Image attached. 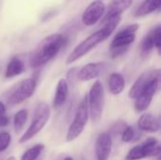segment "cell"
<instances>
[{"label":"cell","instance_id":"484cf974","mask_svg":"<svg viewBox=\"0 0 161 160\" xmlns=\"http://www.w3.org/2000/svg\"><path fill=\"white\" fill-rule=\"evenodd\" d=\"M127 126L126 123L124 122V121H119V122H116L110 128V133H108L109 135L112 134V135H119V134H122V132L125 130V128Z\"/></svg>","mask_w":161,"mask_h":160},{"label":"cell","instance_id":"3957f363","mask_svg":"<svg viewBox=\"0 0 161 160\" xmlns=\"http://www.w3.org/2000/svg\"><path fill=\"white\" fill-rule=\"evenodd\" d=\"M139 29L138 24L129 25L121 29L113 38L110 43V56L112 58H117L124 55L130 44H132L136 39V32Z\"/></svg>","mask_w":161,"mask_h":160},{"label":"cell","instance_id":"ac0fdd59","mask_svg":"<svg viewBox=\"0 0 161 160\" xmlns=\"http://www.w3.org/2000/svg\"><path fill=\"white\" fill-rule=\"evenodd\" d=\"M24 72H25L24 62L18 58H13L7 66L5 76L6 78H12L23 74Z\"/></svg>","mask_w":161,"mask_h":160},{"label":"cell","instance_id":"44dd1931","mask_svg":"<svg viewBox=\"0 0 161 160\" xmlns=\"http://www.w3.org/2000/svg\"><path fill=\"white\" fill-rule=\"evenodd\" d=\"M28 117V111L26 109H21L13 117V126L16 133H19L25 126Z\"/></svg>","mask_w":161,"mask_h":160},{"label":"cell","instance_id":"7a4b0ae2","mask_svg":"<svg viewBox=\"0 0 161 160\" xmlns=\"http://www.w3.org/2000/svg\"><path fill=\"white\" fill-rule=\"evenodd\" d=\"M120 22H121V16L110 19L109 21L106 22L104 27L91 34L89 37H87L84 41H82L79 44H77L74 48V50L70 53V55L66 59V64H71L76 61L77 59L87 55L96 45L106 41L113 33V31L116 29Z\"/></svg>","mask_w":161,"mask_h":160},{"label":"cell","instance_id":"5b68a950","mask_svg":"<svg viewBox=\"0 0 161 160\" xmlns=\"http://www.w3.org/2000/svg\"><path fill=\"white\" fill-rule=\"evenodd\" d=\"M90 114H89V105H88V97L85 96L80 104L78 105L75 118L72 122V124L69 126V129L66 134V141L68 142L74 141L76 140L83 132L88 120H89Z\"/></svg>","mask_w":161,"mask_h":160},{"label":"cell","instance_id":"30bf717a","mask_svg":"<svg viewBox=\"0 0 161 160\" xmlns=\"http://www.w3.org/2000/svg\"><path fill=\"white\" fill-rule=\"evenodd\" d=\"M158 74H161L160 69H155V70H150V71L143 72L137 78L135 83L131 87V89H130V91L128 92L129 98L135 100L142 92L143 89L145 88V86L147 85L149 80L152 79L153 77H155L156 75H158Z\"/></svg>","mask_w":161,"mask_h":160},{"label":"cell","instance_id":"52a82bcc","mask_svg":"<svg viewBox=\"0 0 161 160\" xmlns=\"http://www.w3.org/2000/svg\"><path fill=\"white\" fill-rule=\"evenodd\" d=\"M37 87V81L35 78H26L23 80L11 92L9 97L8 98V103L10 106H15L23 103L24 101L30 98Z\"/></svg>","mask_w":161,"mask_h":160},{"label":"cell","instance_id":"7c38bea8","mask_svg":"<svg viewBox=\"0 0 161 160\" xmlns=\"http://www.w3.org/2000/svg\"><path fill=\"white\" fill-rule=\"evenodd\" d=\"M132 3L133 0H112L108 5L107 11H105L106 13L103 22L106 23L110 19L121 16L123 12H125L127 8H129Z\"/></svg>","mask_w":161,"mask_h":160},{"label":"cell","instance_id":"4dcf8cb0","mask_svg":"<svg viewBox=\"0 0 161 160\" xmlns=\"http://www.w3.org/2000/svg\"><path fill=\"white\" fill-rule=\"evenodd\" d=\"M63 160H74V159H73L71 157H65V158H64Z\"/></svg>","mask_w":161,"mask_h":160},{"label":"cell","instance_id":"cb8c5ba5","mask_svg":"<svg viewBox=\"0 0 161 160\" xmlns=\"http://www.w3.org/2000/svg\"><path fill=\"white\" fill-rule=\"evenodd\" d=\"M144 157L145 154L142 145H136L127 153L125 160H141Z\"/></svg>","mask_w":161,"mask_h":160},{"label":"cell","instance_id":"8992f818","mask_svg":"<svg viewBox=\"0 0 161 160\" xmlns=\"http://www.w3.org/2000/svg\"><path fill=\"white\" fill-rule=\"evenodd\" d=\"M88 105H89V114L93 122H98L103 113L105 106V90L103 83L100 80H96L91 87Z\"/></svg>","mask_w":161,"mask_h":160},{"label":"cell","instance_id":"603a6c76","mask_svg":"<svg viewBox=\"0 0 161 160\" xmlns=\"http://www.w3.org/2000/svg\"><path fill=\"white\" fill-rule=\"evenodd\" d=\"M44 149V145L40 143V144H36L33 147L29 148L28 150H26L23 156L21 157L20 160H36L42 154V152Z\"/></svg>","mask_w":161,"mask_h":160},{"label":"cell","instance_id":"6da1fadb","mask_svg":"<svg viewBox=\"0 0 161 160\" xmlns=\"http://www.w3.org/2000/svg\"><path fill=\"white\" fill-rule=\"evenodd\" d=\"M66 43V38L62 34H51L42 39L29 57V65L33 69L40 68L53 59Z\"/></svg>","mask_w":161,"mask_h":160},{"label":"cell","instance_id":"ba28073f","mask_svg":"<svg viewBox=\"0 0 161 160\" xmlns=\"http://www.w3.org/2000/svg\"><path fill=\"white\" fill-rule=\"evenodd\" d=\"M106 11L105 4L100 0L92 2L82 14V22L87 26L94 25Z\"/></svg>","mask_w":161,"mask_h":160},{"label":"cell","instance_id":"9c48e42d","mask_svg":"<svg viewBox=\"0 0 161 160\" xmlns=\"http://www.w3.org/2000/svg\"><path fill=\"white\" fill-rule=\"evenodd\" d=\"M106 62H92L83 66L77 73L76 79L82 82L91 81L99 77L106 70Z\"/></svg>","mask_w":161,"mask_h":160},{"label":"cell","instance_id":"277c9868","mask_svg":"<svg viewBox=\"0 0 161 160\" xmlns=\"http://www.w3.org/2000/svg\"><path fill=\"white\" fill-rule=\"evenodd\" d=\"M50 118V108L45 103H40L33 114L32 122L29 125V127L26 129V131L24 133V135L20 138L19 143L23 144L28 141H30L32 138H34L37 134H39L42 128L47 124L48 120Z\"/></svg>","mask_w":161,"mask_h":160},{"label":"cell","instance_id":"2e32d148","mask_svg":"<svg viewBox=\"0 0 161 160\" xmlns=\"http://www.w3.org/2000/svg\"><path fill=\"white\" fill-rule=\"evenodd\" d=\"M161 0H144L135 12V17H143L159 9Z\"/></svg>","mask_w":161,"mask_h":160},{"label":"cell","instance_id":"d4e9b609","mask_svg":"<svg viewBox=\"0 0 161 160\" xmlns=\"http://www.w3.org/2000/svg\"><path fill=\"white\" fill-rule=\"evenodd\" d=\"M11 142V136L8 132H0V153L8 149Z\"/></svg>","mask_w":161,"mask_h":160},{"label":"cell","instance_id":"9a60e30c","mask_svg":"<svg viewBox=\"0 0 161 160\" xmlns=\"http://www.w3.org/2000/svg\"><path fill=\"white\" fill-rule=\"evenodd\" d=\"M108 86L110 93L114 95H118L122 93L125 87V81L124 76L120 73H116V72L110 74L108 80Z\"/></svg>","mask_w":161,"mask_h":160},{"label":"cell","instance_id":"8fae6325","mask_svg":"<svg viewBox=\"0 0 161 160\" xmlns=\"http://www.w3.org/2000/svg\"><path fill=\"white\" fill-rule=\"evenodd\" d=\"M112 150V139L108 133H101L95 143V154L97 160H108Z\"/></svg>","mask_w":161,"mask_h":160},{"label":"cell","instance_id":"ffe728a7","mask_svg":"<svg viewBox=\"0 0 161 160\" xmlns=\"http://www.w3.org/2000/svg\"><path fill=\"white\" fill-rule=\"evenodd\" d=\"M122 141L124 142H136L141 139V132L139 130H136L133 126L127 125L125 130L121 134Z\"/></svg>","mask_w":161,"mask_h":160},{"label":"cell","instance_id":"f546056e","mask_svg":"<svg viewBox=\"0 0 161 160\" xmlns=\"http://www.w3.org/2000/svg\"><path fill=\"white\" fill-rule=\"evenodd\" d=\"M6 115V107L5 105L0 101V117Z\"/></svg>","mask_w":161,"mask_h":160},{"label":"cell","instance_id":"e0dca14e","mask_svg":"<svg viewBox=\"0 0 161 160\" xmlns=\"http://www.w3.org/2000/svg\"><path fill=\"white\" fill-rule=\"evenodd\" d=\"M155 32H156V26L152 28L142 41L141 56L142 58H147L155 47Z\"/></svg>","mask_w":161,"mask_h":160},{"label":"cell","instance_id":"4fadbf2b","mask_svg":"<svg viewBox=\"0 0 161 160\" xmlns=\"http://www.w3.org/2000/svg\"><path fill=\"white\" fill-rule=\"evenodd\" d=\"M138 127L140 131L157 133L160 129V123L156 116L150 113H144L138 120Z\"/></svg>","mask_w":161,"mask_h":160},{"label":"cell","instance_id":"d6986e66","mask_svg":"<svg viewBox=\"0 0 161 160\" xmlns=\"http://www.w3.org/2000/svg\"><path fill=\"white\" fill-rule=\"evenodd\" d=\"M142 147L144 151L145 157H158L160 155L161 148L159 142L155 138H148L142 144Z\"/></svg>","mask_w":161,"mask_h":160},{"label":"cell","instance_id":"83f0119b","mask_svg":"<svg viewBox=\"0 0 161 160\" xmlns=\"http://www.w3.org/2000/svg\"><path fill=\"white\" fill-rule=\"evenodd\" d=\"M77 73H78V69L76 67H74L72 69H70L67 73V79L66 81L68 82H71L73 83L75 79H76V75H77Z\"/></svg>","mask_w":161,"mask_h":160},{"label":"cell","instance_id":"7402d4cb","mask_svg":"<svg viewBox=\"0 0 161 160\" xmlns=\"http://www.w3.org/2000/svg\"><path fill=\"white\" fill-rule=\"evenodd\" d=\"M152 98L153 97L148 96L146 94H141V95H139L135 99V103H134L135 110L138 113H141V112L145 111L148 108V107L150 106V104L152 102Z\"/></svg>","mask_w":161,"mask_h":160},{"label":"cell","instance_id":"4316f807","mask_svg":"<svg viewBox=\"0 0 161 160\" xmlns=\"http://www.w3.org/2000/svg\"><path fill=\"white\" fill-rule=\"evenodd\" d=\"M155 47L158 50V55H160L161 48V27L160 25L156 26V32H155Z\"/></svg>","mask_w":161,"mask_h":160},{"label":"cell","instance_id":"1f68e13d","mask_svg":"<svg viewBox=\"0 0 161 160\" xmlns=\"http://www.w3.org/2000/svg\"><path fill=\"white\" fill-rule=\"evenodd\" d=\"M100 1H101V0H100Z\"/></svg>","mask_w":161,"mask_h":160},{"label":"cell","instance_id":"f1b7e54d","mask_svg":"<svg viewBox=\"0 0 161 160\" xmlns=\"http://www.w3.org/2000/svg\"><path fill=\"white\" fill-rule=\"evenodd\" d=\"M9 124V118L7 115L0 117V127H6Z\"/></svg>","mask_w":161,"mask_h":160},{"label":"cell","instance_id":"5bb4252c","mask_svg":"<svg viewBox=\"0 0 161 160\" xmlns=\"http://www.w3.org/2000/svg\"><path fill=\"white\" fill-rule=\"evenodd\" d=\"M69 94V84L65 78H60L58 82L56 93L53 100V106L55 108L61 107L67 100Z\"/></svg>","mask_w":161,"mask_h":160}]
</instances>
